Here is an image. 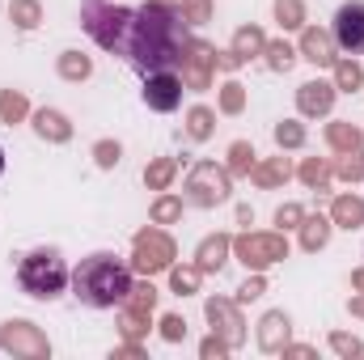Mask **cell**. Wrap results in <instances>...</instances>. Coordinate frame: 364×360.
<instances>
[{
	"instance_id": "cell-16",
	"label": "cell",
	"mask_w": 364,
	"mask_h": 360,
	"mask_svg": "<svg viewBox=\"0 0 364 360\" xmlns=\"http://www.w3.org/2000/svg\"><path fill=\"white\" fill-rule=\"evenodd\" d=\"M229 250H233V238L229 233H208L199 246H195V268L203 271H220L225 263H229Z\"/></svg>"
},
{
	"instance_id": "cell-10",
	"label": "cell",
	"mask_w": 364,
	"mask_h": 360,
	"mask_svg": "<svg viewBox=\"0 0 364 360\" xmlns=\"http://www.w3.org/2000/svg\"><path fill=\"white\" fill-rule=\"evenodd\" d=\"M182 85L186 90H212V68H216V47L191 38L186 43V55H182Z\"/></svg>"
},
{
	"instance_id": "cell-46",
	"label": "cell",
	"mask_w": 364,
	"mask_h": 360,
	"mask_svg": "<svg viewBox=\"0 0 364 360\" xmlns=\"http://www.w3.org/2000/svg\"><path fill=\"white\" fill-rule=\"evenodd\" d=\"M199 356H203V360H220V356H229V344H225V339H220V335L212 331V335H208V339L199 344Z\"/></svg>"
},
{
	"instance_id": "cell-26",
	"label": "cell",
	"mask_w": 364,
	"mask_h": 360,
	"mask_svg": "<svg viewBox=\"0 0 364 360\" xmlns=\"http://www.w3.org/2000/svg\"><path fill=\"white\" fill-rule=\"evenodd\" d=\"M123 309H132V314H149V318H153V309H157V288H153V280L132 284V292H127Z\"/></svg>"
},
{
	"instance_id": "cell-11",
	"label": "cell",
	"mask_w": 364,
	"mask_h": 360,
	"mask_svg": "<svg viewBox=\"0 0 364 360\" xmlns=\"http://www.w3.org/2000/svg\"><path fill=\"white\" fill-rule=\"evenodd\" d=\"M203 314H208V322H212V331L229 344V348H242V339H246V322H242V314H237V301H225V297H208V305H203Z\"/></svg>"
},
{
	"instance_id": "cell-32",
	"label": "cell",
	"mask_w": 364,
	"mask_h": 360,
	"mask_svg": "<svg viewBox=\"0 0 364 360\" xmlns=\"http://www.w3.org/2000/svg\"><path fill=\"white\" fill-rule=\"evenodd\" d=\"M182 195H157V203H153V225H174L182 221Z\"/></svg>"
},
{
	"instance_id": "cell-25",
	"label": "cell",
	"mask_w": 364,
	"mask_h": 360,
	"mask_svg": "<svg viewBox=\"0 0 364 360\" xmlns=\"http://www.w3.org/2000/svg\"><path fill=\"white\" fill-rule=\"evenodd\" d=\"M30 115V102H26V93L21 90H0V123H21Z\"/></svg>"
},
{
	"instance_id": "cell-4",
	"label": "cell",
	"mask_w": 364,
	"mask_h": 360,
	"mask_svg": "<svg viewBox=\"0 0 364 360\" xmlns=\"http://www.w3.org/2000/svg\"><path fill=\"white\" fill-rule=\"evenodd\" d=\"M132 17H136V9L106 4V0H85V9H81V26L93 34V43L114 51V55H123V47H127Z\"/></svg>"
},
{
	"instance_id": "cell-27",
	"label": "cell",
	"mask_w": 364,
	"mask_h": 360,
	"mask_svg": "<svg viewBox=\"0 0 364 360\" xmlns=\"http://www.w3.org/2000/svg\"><path fill=\"white\" fill-rule=\"evenodd\" d=\"M360 85H364V68L356 64V55H352V60H335V90L356 93Z\"/></svg>"
},
{
	"instance_id": "cell-39",
	"label": "cell",
	"mask_w": 364,
	"mask_h": 360,
	"mask_svg": "<svg viewBox=\"0 0 364 360\" xmlns=\"http://www.w3.org/2000/svg\"><path fill=\"white\" fill-rule=\"evenodd\" d=\"M178 13L186 26H203V21H212V0H182Z\"/></svg>"
},
{
	"instance_id": "cell-42",
	"label": "cell",
	"mask_w": 364,
	"mask_h": 360,
	"mask_svg": "<svg viewBox=\"0 0 364 360\" xmlns=\"http://www.w3.org/2000/svg\"><path fill=\"white\" fill-rule=\"evenodd\" d=\"M119 327H123V335H127V339H140V335L149 331V314H132V309H123Z\"/></svg>"
},
{
	"instance_id": "cell-14",
	"label": "cell",
	"mask_w": 364,
	"mask_h": 360,
	"mask_svg": "<svg viewBox=\"0 0 364 360\" xmlns=\"http://www.w3.org/2000/svg\"><path fill=\"white\" fill-rule=\"evenodd\" d=\"M301 60H309L314 68H335V38L318 26H301Z\"/></svg>"
},
{
	"instance_id": "cell-38",
	"label": "cell",
	"mask_w": 364,
	"mask_h": 360,
	"mask_svg": "<svg viewBox=\"0 0 364 360\" xmlns=\"http://www.w3.org/2000/svg\"><path fill=\"white\" fill-rule=\"evenodd\" d=\"M275 144H279V149H301V144H305V127H301L296 119L275 123Z\"/></svg>"
},
{
	"instance_id": "cell-18",
	"label": "cell",
	"mask_w": 364,
	"mask_h": 360,
	"mask_svg": "<svg viewBox=\"0 0 364 360\" xmlns=\"http://www.w3.org/2000/svg\"><path fill=\"white\" fill-rule=\"evenodd\" d=\"M331 221H335L339 229H360L364 225V199L360 195H339V199L331 203Z\"/></svg>"
},
{
	"instance_id": "cell-17",
	"label": "cell",
	"mask_w": 364,
	"mask_h": 360,
	"mask_svg": "<svg viewBox=\"0 0 364 360\" xmlns=\"http://www.w3.org/2000/svg\"><path fill=\"white\" fill-rule=\"evenodd\" d=\"M34 132H38L43 140H51V144H68V140H73V123H68V115H64V110H51V106L34 110Z\"/></svg>"
},
{
	"instance_id": "cell-2",
	"label": "cell",
	"mask_w": 364,
	"mask_h": 360,
	"mask_svg": "<svg viewBox=\"0 0 364 360\" xmlns=\"http://www.w3.org/2000/svg\"><path fill=\"white\" fill-rule=\"evenodd\" d=\"M127 292H132V268L110 250L81 259V268L73 271V297L90 309H114L127 301Z\"/></svg>"
},
{
	"instance_id": "cell-22",
	"label": "cell",
	"mask_w": 364,
	"mask_h": 360,
	"mask_svg": "<svg viewBox=\"0 0 364 360\" xmlns=\"http://www.w3.org/2000/svg\"><path fill=\"white\" fill-rule=\"evenodd\" d=\"M9 21L17 30H38L43 26V4L38 0H9Z\"/></svg>"
},
{
	"instance_id": "cell-51",
	"label": "cell",
	"mask_w": 364,
	"mask_h": 360,
	"mask_svg": "<svg viewBox=\"0 0 364 360\" xmlns=\"http://www.w3.org/2000/svg\"><path fill=\"white\" fill-rule=\"evenodd\" d=\"M149 4H166V9H178L182 0H149Z\"/></svg>"
},
{
	"instance_id": "cell-44",
	"label": "cell",
	"mask_w": 364,
	"mask_h": 360,
	"mask_svg": "<svg viewBox=\"0 0 364 360\" xmlns=\"http://www.w3.org/2000/svg\"><path fill=\"white\" fill-rule=\"evenodd\" d=\"M331 348H335L339 356H364V344L356 339V335H343V331L331 335Z\"/></svg>"
},
{
	"instance_id": "cell-3",
	"label": "cell",
	"mask_w": 364,
	"mask_h": 360,
	"mask_svg": "<svg viewBox=\"0 0 364 360\" xmlns=\"http://www.w3.org/2000/svg\"><path fill=\"white\" fill-rule=\"evenodd\" d=\"M17 284H21L26 297L51 301V297H60V292L73 284V271H68V263L60 259V250L38 246V250H30V255L21 259V268H17Z\"/></svg>"
},
{
	"instance_id": "cell-41",
	"label": "cell",
	"mask_w": 364,
	"mask_h": 360,
	"mask_svg": "<svg viewBox=\"0 0 364 360\" xmlns=\"http://www.w3.org/2000/svg\"><path fill=\"white\" fill-rule=\"evenodd\" d=\"M301 221H305V208H301V203H284V208L275 212L279 233H284V229H301Z\"/></svg>"
},
{
	"instance_id": "cell-49",
	"label": "cell",
	"mask_w": 364,
	"mask_h": 360,
	"mask_svg": "<svg viewBox=\"0 0 364 360\" xmlns=\"http://www.w3.org/2000/svg\"><path fill=\"white\" fill-rule=\"evenodd\" d=\"M348 309H352L356 318H364V292H360V297H352V301H348Z\"/></svg>"
},
{
	"instance_id": "cell-15",
	"label": "cell",
	"mask_w": 364,
	"mask_h": 360,
	"mask_svg": "<svg viewBox=\"0 0 364 360\" xmlns=\"http://www.w3.org/2000/svg\"><path fill=\"white\" fill-rule=\"evenodd\" d=\"M288 339H292V318H288L284 309L263 314V322H259V348H263V352H284Z\"/></svg>"
},
{
	"instance_id": "cell-23",
	"label": "cell",
	"mask_w": 364,
	"mask_h": 360,
	"mask_svg": "<svg viewBox=\"0 0 364 360\" xmlns=\"http://www.w3.org/2000/svg\"><path fill=\"white\" fill-rule=\"evenodd\" d=\"M360 127L356 123H331L326 127V144L335 149V153H352V149H360Z\"/></svg>"
},
{
	"instance_id": "cell-21",
	"label": "cell",
	"mask_w": 364,
	"mask_h": 360,
	"mask_svg": "<svg viewBox=\"0 0 364 360\" xmlns=\"http://www.w3.org/2000/svg\"><path fill=\"white\" fill-rule=\"evenodd\" d=\"M250 179L255 186H284V182L292 179V166H288V157H272V162H255V170H250Z\"/></svg>"
},
{
	"instance_id": "cell-5",
	"label": "cell",
	"mask_w": 364,
	"mask_h": 360,
	"mask_svg": "<svg viewBox=\"0 0 364 360\" xmlns=\"http://www.w3.org/2000/svg\"><path fill=\"white\" fill-rule=\"evenodd\" d=\"M233 195V182H229V170L216 166V162H199L191 174H186V186H182V199L195 203V208H216Z\"/></svg>"
},
{
	"instance_id": "cell-35",
	"label": "cell",
	"mask_w": 364,
	"mask_h": 360,
	"mask_svg": "<svg viewBox=\"0 0 364 360\" xmlns=\"http://www.w3.org/2000/svg\"><path fill=\"white\" fill-rule=\"evenodd\" d=\"M263 55H267V68H272V73H288V68H292V60H296V51H292L284 38L267 43V47H263Z\"/></svg>"
},
{
	"instance_id": "cell-36",
	"label": "cell",
	"mask_w": 364,
	"mask_h": 360,
	"mask_svg": "<svg viewBox=\"0 0 364 360\" xmlns=\"http://www.w3.org/2000/svg\"><path fill=\"white\" fill-rule=\"evenodd\" d=\"M335 174L343 182H360L364 179V149H352V153H339V166Z\"/></svg>"
},
{
	"instance_id": "cell-40",
	"label": "cell",
	"mask_w": 364,
	"mask_h": 360,
	"mask_svg": "<svg viewBox=\"0 0 364 360\" xmlns=\"http://www.w3.org/2000/svg\"><path fill=\"white\" fill-rule=\"evenodd\" d=\"M119 157H123V144H119V140H97V144H93V162H97L102 170H114Z\"/></svg>"
},
{
	"instance_id": "cell-45",
	"label": "cell",
	"mask_w": 364,
	"mask_h": 360,
	"mask_svg": "<svg viewBox=\"0 0 364 360\" xmlns=\"http://www.w3.org/2000/svg\"><path fill=\"white\" fill-rule=\"evenodd\" d=\"M263 292H267V280H263V271H255V275L237 288V301H259Z\"/></svg>"
},
{
	"instance_id": "cell-9",
	"label": "cell",
	"mask_w": 364,
	"mask_h": 360,
	"mask_svg": "<svg viewBox=\"0 0 364 360\" xmlns=\"http://www.w3.org/2000/svg\"><path fill=\"white\" fill-rule=\"evenodd\" d=\"M331 38H335L339 51H348V55H364V0H348V4L335 9Z\"/></svg>"
},
{
	"instance_id": "cell-12",
	"label": "cell",
	"mask_w": 364,
	"mask_h": 360,
	"mask_svg": "<svg viewBox=\"0 0 364 360\" xmlns=\"http://www.w3.org/2000/svg\"><path fill=\"white\" fill-rule=\"evenodd\" d=\"M140 93H144V106L149 110L170 115V110H178V102H182V77L178 73H149Z\"/></svg>"
},
{
	"instance_id": "cell-7",
	"label": "cell",
	"mask_w": 364,
	"mask_h": 360,
	"mask_svg": "<svg viewBox=\"0 0 364 360\" xmlns=\"http://www.w3.org/2000/svg\"><path fill=\"white\" fill-rule=\"evenodd\" d=\"M233 255L250 271H267L272 263L288 259V238L284 233H242L233 238Z\"/></svg>"
},
{
	"instance_id": "cell-6",
	"label": "cell",
	"mask_w": 364,
	"mask_h": 360,
	"mask_svg": "<svg viewBox=\"0 0 364 360\" xmlns=\"http://www.w3.org/2000/svg\"><path fill=\"white\" fill-rule=\"evenodd\" d=\"M178 259L174 250V238L166 229H140L132 238V271L140 275H157V271H170Z\"/></svg>"
},
{
	"instance_id": "cell-48",
	"label": "cell",
	"mask_w": 364,
	"mask_h": 360,
	"mask_svg": "<svg viewBox=\"0 0 364 360\" xmlns=\"http://www.w3.org/2000/svg\"><path fill=\"white\" fill-rule=\"evenodd\" d=\"M284 356H296V360H309V356H314V348H305V344H288V348H284Z\"/></svg>"
},
{
	"instance_id": "cell-43",
	"label": "cell",
	"mask_w": 364,
	"mask_h": 360,
	"mask_svg": "<svg viewBox=\"0 0 364 360\" xmlns=\"http://www.w3.org/2000/svg\"><path fill=\"white\" fill-rule=\"evenodd\" d=\"M161 339H166V344H182V339H186V318L166 314V318H161Z\"/></svg>"
},
{
	"instance_id": "cell-13",
	"label": "cell",
	"mask_w": 364,
	"mask_h": 360,
	"mask_svg": "<svg viewBox=\"0 0 364 360\" xmlns=\"http://www.w3.org/2000/svg\"><path fill=\"white\" fill-rule=\"evenodd\" d=\"M335 97H339V90L331 81H305V85H296V110L309 115V119H318V115L335 110Z\"/></svg>"
},
{
	"instance_id": "cell-50",
	"label": "cell",
	"mask_w": 364,
	"mask_h": 360,
	"mask_svg": "<svg viewBox=\"0 0 364 360\" xmlns=\"http://www.w3.org/2000/svg\"><path fill=\"white\" fill-rule=\"evenodd\" d=\"M352 288H360V292H364V268L352 271Z\"/></svg>"
},
{
	"instance_id": "cell-28",
	"label": "cell",
	"mask_w": 364,
	"mask_h": 360,
	"mask_svg": "<svg viewBox=\"0 0 364 360\" xmlns=\"http://www.w3.org/2000/svg\"><path fill=\"white\" fill-rule=\"evenodd\" d=\"M93 73V60L85 51H60V77L64 81H85Z\"/></svg>"
},
{
	"instance_id": "cell-34",
	"label": "cell",
	"mask_w": 364,
	"mask_h": 360,
	"mask_svg": "<svg viewBox=\"0 0 364 360\" xmlns=\"http://www.w3.org/2000/svg\"><path fill=\"white\" fill-rule=\"evenodd\" d=\"M275 21L284 30H301L305 26V4L301 0H275Z\"/></svg>"
},
{
	"instance_id": "cell-29",
	"label": "cell",
	"mask_w": 364,
	"mask_h": 360,
	"mask_svg": "<svg viewBox=\"0 0 364 360\" xmlns=\"http://www.w3.org/2000/svg\"><path fill=\"white\" fill-rule=\"evenodd\" d=\"M255 157H259V153H255V144H250V140H233V144H229V166H225V170H229V174H246V179H250Z\"/></svg>"
},
{
	"instance_id": "cell-37",
	"label": "cell",
	"mask_w": 364,
	"mask_h": 360,
	"mask_svg": "<svg viewBox=\"0 0 364 360\" xmlns=\"http://www.w3.org/2000/svg\"><path fill=\"white\" fill-rule=\"evenodd\" d=\"M220 110L225 115H242L246 110V85L242 81H225L220 85Z\"/></svg>"
},
{
	"instance_id": "cell-30",
	"label": "cell",
	"mask_w": 364,
	"mask_h": 360,
	"mask_svg": "<svg viewBox=\"0 0 364 360\" xmlns=\"http://www.w3.org/2000/svg\"><path fill=\"white\" fill-rule=\"evenodd\" d=\"M174 174H178V162H174V157H157V162L144 170V186H149V191H166V186L174 182Z\"/></svg>"
},
{
	"instance_id": "cell-1",
	"label": "cell",
	"mask_w": 364,
	"mask_h": 360,
	"mask_svg": "<svg viewBox=\"0 0 364 360\" xmlns=\"http://www.w3.org/2000/svg\"><path fill=\"white\" fill-rule=\"evenodd\" d=\"M186 21H182L178 9H166V4H144L136 9L132 17V34H127V47H123V60L149 77V73H174L186 55Z\"/></svg>"
},
{
	"instance_id": "cell-52",
	"label": "cell",
	"mask_w": 364,
	"mask_h": 360,
	"mask_svg": "<svg viewBox=\"0 0 364 360\" xmlns=\"http://www.w3.org/2000/svg\"><path fill=\"white\" fill-rule=\"evenodd\" d=\"M0 174H4V149H0Z\"/></svg>"
},
{
	"instance_id": "cell-8",
	"label": "cell",
	"mask_w": 364,
	"mask_h": 360,
	"mask_svg": "<svg viewBox=\"0 0 364 360\" xmlns=\"http://www.w3.org/2000/svg\"><path fill=\"white\" fill-rule=\"evenodd\" d=\"M0 352H9V356H26V360H47L51 356V344H47V335H43L34 322H26V318H9V322L0 327Z\"/></svg>"
},
{
	"instance_id": "cell-24",
	"label": "cell",
	"mask_w": 364,
	"mask_h": 360,
	"mask_svg": "<svg viewBox=\"0 0 364 360\" xmlns=\"http://www.w3.org/2000/svg\"><path fill=\"white\" fill-rule=\"evenodd\" d=\"M296 174H301V182H305V186H314V191H326V186H331V179H335V166H331L326 157H309V162H305Z\"/></svg>"
},
{
	"instance_id": "cell-19",
	"label": "cell",
	"mask_w": 364,
	"mask_h": 360,
	"mask_svg": "<svg viewBox=\"0 0 364 360\" xmlns=\"http://www.w3.org/2000/svg\"><path fill=\"white\" fill-rule=\"evenodd\" d=\"M263 47H267V34H263L259 26H242V30L233 34V47H229V51H233V55H237V60L246 64V60L263 55Z\"/></svg>"
},
{
	"instance_id": "cell-33",
	"label": "cell",
	"mask_w": 364,
	"mask_h": 360,
	"mask_svg": "<svg viewBox=\"0 0 364 360\" xmlns=\"http://www.w3.org/2000/svg\"><path fill=\"white\" fill-rule=\"evenodd\" d=\"M199 280H203V271L195 268H170V288L178 292V297H191V292H199Z\"/></svg>"
},
{
	"instance_id": "cell-47",
	"label": "cell",
	"mask_w": 364,
	"mask_h": 360,
	"mask_svg": "<svg viewBox=\"0 0 364 360\" xmlns=\"http://www.w3.org/2000/svg\"><path fill=\"white\" fill-rule=\"evenodd\" d=\"M237 64H242V60H237L233 51H216V68H229V73H233Z\"/></svg>"
},
{
	"instance_id": "cell-20",
	"label": "cell",
	"mask_w": 364,
	"mask_h": 360,
	"mask_svg": "<svg viewBox=\"0 0 364 360\" xmlns=\"http://www.w3.org/2000/svg\"><path fill=\"white\" fill-rule=\"evenodd\" d=\"M331 229H335L331 216H305V221H301V246H305L309 255L322 250V246L331 242Z\"/></svg>"
},
{
	"instance_id": "cell-31",
	"label": "cell",
	"mask_w": 364,
	"mask_h": 360,
	"mask_svg": "<svg viewBox=\"0 0 364 360\" xmlns=\"http://www.w3.org/2000/svg\"><path fill=\"white\" fill-rule=\"evenodd\" d=\"M212 127H216V115H212L208 106H191V110H186V136H191V140H208Z\"/></svg>"
}]
</instances>
